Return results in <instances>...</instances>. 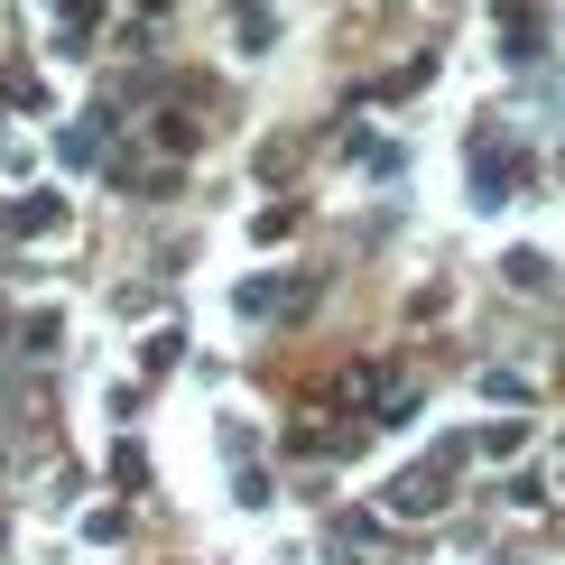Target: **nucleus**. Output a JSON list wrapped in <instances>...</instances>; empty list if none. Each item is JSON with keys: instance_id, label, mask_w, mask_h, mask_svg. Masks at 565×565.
I'll list each match as a JSON object with an SVG mask.
<instances>
[{"instance_id": "1", "label": "nucleus", "mask_w": 565, "mask_h": 565, "mask_svg": "<svg viewBox=\"0 0 565 565\" xmlns=\"http://www.w3.org/2000/svg\"><path fill=\"white\" fill-rule=\"evenodd\" d=\"M445 491H455V482H445V463H417V473L390 482V510H398V520H436Z\"/></svg>"}, {"instance_id": "2", "label": "nucleus", "mask_w": 565, "mask_h": 565, "mask_svg": "<svg viewBox=\"0 0 565 565\" xmlns=\"http://www.w3.org/2000/svg\"><path fill=\"white\" fill-rule=\"evenodd\" d=\"M520 177H529V158H482V168H473V204H482V214H491V204H510V195H520Z\"/></svg>"}, {"instance_id": "3", "label": "nucleus", "mask_w": 565, "mask_h": 565, "mask_svg": "<svg viewBox=\"0 0 565 565\" xmlns=\"http://www.w3.org/2000/svg\"><path fill=\"white\" fill-rule=\"evenodd\" d=\"M491 29H501L510 56H537V0H501V10H491Z\"/></svg>"}, {"instance_id": "4", "label": "nucleus", "mask_w": 565, "mask_h": 565, "mask_svg": "<svg viewBox=\"0 0 565 565\" xmlns=\"http://www.w3.org/2000/svg\"><path fill=\"white\" fill-rule=\"evenodd\" d=\"M232 306H242V316H288V288H278V278H242V297H232Z\"/></svg>"}, {"instance_id": "5", "label": "nucleus", "mask_w": 565, "mask_h": 565, "mask_svg": "<svg viewBox=\"0 0 565 565\" xmlns=\"http://www.w3.org/2000/svg\"><path fill=\"white\" fill-rule=\"evenodd\" d=\"M111 482L139 491V482H149V455H139V445H121V455H111Z\"/></svg>"}, {"instance_id": "6", "label": "nucleus", "mask_w": 565, "mask_h": 565, "mask_svg": "<svg viewBox=\"0 0 565 565\" xmlns=\"http://www.w3.org/2000/svg\"><path fill=\"white\" fill-rule=\"evenodd\" d=\"M510 278L520 288H547V250H510Z\"/></svg>"}, {"instance_id": "7", "label": "nucleus", "mask_w": 565, "mask_h": 565, "mask_svg": "<svg viewBox=\"0 0 565 565\" xmlns=\"http://www.w3.org/2000/svg\"><path fill=\"white\" fill-rule=\"evenodd\" d=\"M556 473H565V455H556Z\"/></svg>"}]
</instances>
